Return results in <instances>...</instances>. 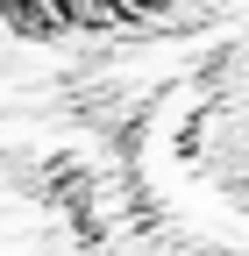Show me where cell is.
Here are the masks:
<instances>
[{
	"mask_svg": "<svg viewBox=\"0 0 249 256\" xmlns=\"http://www.w3.org/2000/svg\"><path fill=\"white\" fill-rule=\"evenodd\" d=\"M14 22L28 28H100V22H128L150 0H0Z\"/></svg>",
	"mask_w": 249,
	"mask_h": 256,
	"instance_id": "6da1fadb",
	"label": "cell"
}]
</instances>
